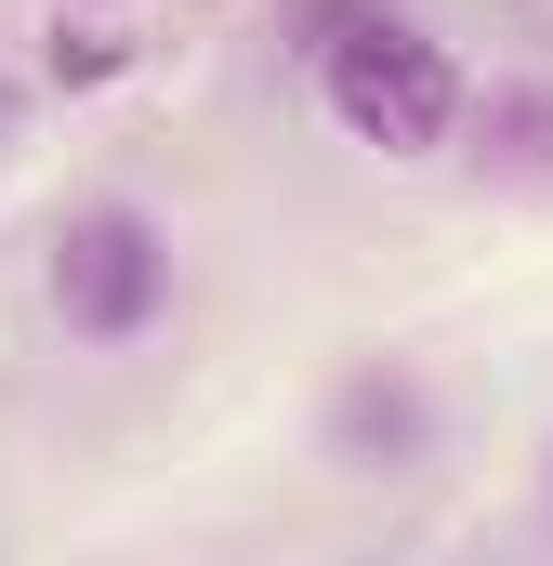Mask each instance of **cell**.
Wrapping results in <instances>:
<instances>
[{
  "mask_svg": "<svg viewBox=\"0 0 553 566\" xmlns=\"http://www.w3.org/2000/svg\"><path fill=\"white\" fill-rule=\"evenodd\" d=\"M303 66H316L330 133L369 145V158H448V145H461L474 80H461V53H448L421 13H396V0H356L343 27H316Z\"/></svg>",
  "mask_w": 553,
  "mask_h": 566,
  "instance_id": "1",
  "label": "cell"
},
{
  "mask_svg": "<svg viewBox=\"0 0 553 566\" xmlns=\"http://www.w3.org/2000/svg\"><path fill=\"white\" fill-rule=\"evenodd\" d=\"M93 13H106V0H93Z\"/></svg>",
  "mask_w": 553,
  "mask_h": 566,
  "instance_id": "8",
  "label": "cell"
},
{
  "mask_svg": "<svg viewBox=\"0 0 553 566\" xmlns=\"http://www.w3.org/2000/svg\"><path fill=\"white\" fill-rule=\"evenodd\" d=\"M474 133V171L514 185V198H553V80H501L488 106H461Z\"/></svg>",
  "mask_w": 553,
  "mask_h": 566,
  "instance_id": "4",
  "label": "cell"
},
{
  "mask_svg": "<svg viewBox=\"0 0 553 566\" xmlns=\"http://www.w3.org/2000/svg\"><path fill=\"white\" fill-rule=\"evenodd\" d=\"M343 13H356V0H290V53H303L316 27H343Z\"/></svg>",
  "mask_w": 553,
  "mask_h": 566,
  "instance_id": "6",
  "label": "cell"
},
{
  "mask_svg": "<svg viewBox=\"0 0 553 566\" xmlns=\"http://www.w3.org/2000/svg\"><path fill=\"white\" fill-rule=\"evenodd\" d=\"M119 66H133V40H119V27H53V93H106Z\"/></svg>",
  "mask_w": 553,
  "mask_h": 566,
  "instance_id": "5",
  "label": "cell"
},
{
  "mask_svg": "<svg viewBox=\"0 0 553 566\" xmlns=\"http://www.w3.org/2000/svg\"><path fill=\"white\" fill-rule=\"evenodd\" d=\"M435 434H448V409H435V382H421L409 356H356L330 382V409H316V448L343 474H421Z\"/></svg>",
  "mask_w": 553,
  "mask_h": 566,
  "instance_id": "3",
  "label": "cell"
},
{
  "mask_svg": "<svg viewBox=\"0 0 553 566\" xmlns=\"http://www.w3.org/2000/svg\"><path fill=\"white\" fill-rule=\"evenodd\" d=\"M13 133H27V80L0 66V158H13Z\"/></svg>",
  "mask_w": 553,
  "mask_h": 566,
  "instance_id": "7",
  "label": "cell"
},
{
  "mask_svg": "<svg viewBox=\"0 0 553 566\" xmlns=\"http://www.w3.org/2000/svg\"><path fill=\"white\" fill-rule=\"evenodd\" d=\"M53 329L66 343H145L158 316H171V224L145 211V198H80L66 224H53Z\"/></svg>",
  "mask_w": 553,
  "mask_h": 566,
  "instance_id": "2",
  "label": "cell"
}]
</instances>
